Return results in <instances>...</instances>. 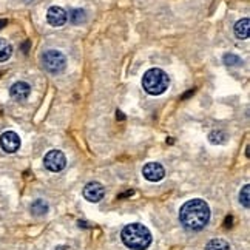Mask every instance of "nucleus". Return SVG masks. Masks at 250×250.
Returning a JSON list of instances; mask_svg holds the SVG:
<instances>
[{"mask_svg": "<svg viewBox=\"0 0 250 250\" xmlns=\"http://www.w3.org/2000/svg\"><path fill=\"white\" fill-rule=\"evenodd\" d=\"M206 250H230V244L226 241V239H211V241L206 246Z\"/></svg>", "mask_w": 250, "mask_h": 250, "instance_id": "15", "label": "nucleus"}, {"mask_svg": "<svg viewBox=\"0 0 250 250\" xmlns=\"http://www.w3.org/2000/svg\"><path fill=\"white\" fill-rule=\"evenodd\" d=\"M249 193H250V186H244L243 190H241V193H239V201H241V204L246 208H249V206H250V196H249Z\"/></svg>", "mask_w": 250, "mask_h": 250, "instance_id": "17", "label": "nucleus"}, {"mask_svg": "<svg viewBox=\"0 0 250 250\" xmlns=\"http://www.w3.org/2000/svg\"><path fill=\"white\" fill-rule=\"evenodd\" d=\"M6 23H8V21H5V19H3V21H0V28H3Z\"/></svg>", "mask_w": 250, "mask_h": 250, "instance_id": "19", "label": "nucleus"}, {"mask_svg": "<svg viewBox=\"0 0 250 250\" xmlns=\"http://www.w3.org/2000/svg\"><path fill=\"white\" fill-rule=\"evenodd\" d=\"M66 19H68V16H66L65 9L61 8V6H51L50 9H48L46 13V21L48 23H50L51 26L54 28H59V26H63Z\"/></svg>", "mask_w": 250, "mask_h": 250, "instance_id": "9", "label": "nucleus"}, {"mask_svg": "<svg viewBox=\"0 0 250 250\" xmlns=\"http://www.w3.org/2000/svg\"><path fill=\"white\" fill-rule=\"evenodd\" d=\"M105 196V187L101 182H88L83 187V198L90 203H99Z\"/></svg>", "mask_w": 250, "mask_h": 250, "instance_id": "6", "label": "nucleus"}, {"mask_svg": "<svg viewBox=\"0 0 250 250\" xmlns=\"http://www.w3.org/2000/svg\"><path fill=\"white\" fill-rule=\"evenodd\" d=\"M11 54H13L11 43H9L6 39H3V37H0V62L8 61L9 57H11Z\"/></svg>", "mask_w": 250, "mask_h": 250, "instance_id": "13", "label": "nucleus"}, {"mask_svg": "<svg viewBox=\"0 0 250 250\" xmlns=\"http://www.w3.org/2000/svg\"><path fill=\"white\" fill-rule=\"evenodd\" d=\"M226 138H227V134L224 131H211L210 136H208L211 144H224Z\"/></svg>", "mask_w": 250, "mask_h": 250, "instance_id": "16", "label": "nucleus"}, {"mask_svg": "<svg viewBox=\"0 0 250 250\" xmlns=\"http://www.w3.org/2000/svg\"><path fill=\"white\" fill-rule=\"evenodd\" d=\"M42 63H43V68L51 73V74H59L65 70L66 66V59L65 56L61 51H56V50H48L43 53L42 56Z\"/></svg>", "mask_w": 250, "mask_h": 250, "instance_id": "4", "label": "nucleus"}, {"mask_svg": "<svg viewBox=\"0 0 250 250\" xmlns=\"http://www.w3.org/2000/svg\"><path fill=\"white\" fill-rule=\"evenodd\" d=\"M43 166L50 171H62L66 167V158L61 150H51L48 151L43 158Z\"/></svg>", "mask_w": 250, "mask_h": 250, "instance_id": "5", "label": "nucleus"}, {"mask_svg": "<svg viewBox=\"0 0 250 250\" xmlns=\"http://www.w3.org/2000/svg\"><path fill=\"white\" fill-rule=\"evenodd\" d=\"M9 94H11L13 99L19 101V102L25 101V99H28V96L31 94V86L26 82H16L11 88H9Z\"/></svg>", "mask_w": 250, "mask_h": 250, "instance_id": "10", "label": "nucleus"}, {"mask_svg": "<svg viewBox=\"0 0 250 250\" xmlns=\"http://www.w3.org/2000/svg\"><path fill=\"white\" fill-rule=\"evenodd\" d=\"M224 63H226V65L236 66V65H241L243 61L239 59L238 56H235V54H226V56H224Z\"/></svg>", "mask_w": 250, "mask_h": 250, "instance_id": "18", "label": "nucleus"}, {"mask_svg": "<svg viewBox=\"0 0 250 250\" xmlns=\"http://www.w3.org/2000/svg\"><path fill=\"white\" fill-rule=\"evenodd\" d=\"M31 213L36 215V216H42V215H46L48 210H50V206L45 199H36L34 203L31 204Z\"/></svg>", "mask_w": 250, "mask_h": 250, "instance_id": "12", "label": "nucleus"}, {"mask_svg": "<svg viewBox=\"0 0 250 250\" xmlns=\"http://www.w3.org/2000/svg\"><path fill=\"white\" fill-rule=\"evenodd\" d=\"M179 221L187 230H203L210 221V207L204 199H190L179 210Z\"/></svg>", "mask_w": 250, "mask_h": 250, "instance_id": "1", "label": "nucleus"}, {"mask_svg": "<svg viewBox=\"0 0 250 250\" xmlns=\"http://www.w3.org/2000/svg\"><path fill=\"white\" fill-rule=\"evenodd\" d=\"M168 85H170L168 74L161 68H151L142 78L144 90L151 96H159L162 93H166Z\"/></svg>", "mask_w": 250, "mask_h": 250, "instance_id": "3", "label": "nucleus"}, {"mask_svg": "<svg viewBox=\"0 0 250 250\" xmlns=\"http://www.w3.org/2000/svg\"><path fill=\"white\" fill-rule=\"evenodd\" d=\"M0 147H2L6 153H16L21 148V138L14 131H5L0 136Z\"/></svg>", "mask_w": 250, "mask_h": 250, "instance_id": "8", "label": "nucleus"}, {"mask_svg": "<svg viewBox=\"0 0 250 250\" xmlns=\"http://www.w3.org/2000/svg\"><path fill=\"white\" fill-rule=\"evenodd\" d=\"M122 241L128 249L133 250H146L151 244V233L150 230L139 223L128 224L122 229Z\"/></svg>", "mask_w": 250, "mask_h": 250, "instance_id": "2", "label": "nucleus"}, {"mask_svg": "<svg viewBox=\"0 0 250 250\" xmlns=\"http://www.w3.org/2000/svg\"><path fill=\"white\" fill-rule=\"evenodd\" d=\"M142 175L150 182H158L166 176V170L159 164V162H148V164L144 166Z\"/></svg>", "mask_w": 250, "mask_h": 250, "instance_id": "7", "label": "nucleus"}, {"mask_svg": "<svg viewBox=\"0 0 250 250\" xmlns=\"http://www.w3.org/2000/svg\"><path fill=\"white\" fill-rule=\"evenodd\" d=\"M249 33H250V22L249 19L244 17L241 21H238L235 25V36L238 39H249Z\"/></svg>", "mask_w": 250, "mask_h": 250, "instance_id": "11", "label": "nucleus"}, {"mask_svg": "<svg viewBox=\"0 0 250 250\" xmlns=\"http://www.w3.org/2000/svg\"><path fill=\"white\" fill-rule=\"evenodd\" d=\"M86 21V13L81 8H76L70 13V22L73 25H82L83 22Z\"/></svg>", "mask_w": 250, "mask_h": 250, "instance_id": "14", "label": "nucleus"}]
</instances>
